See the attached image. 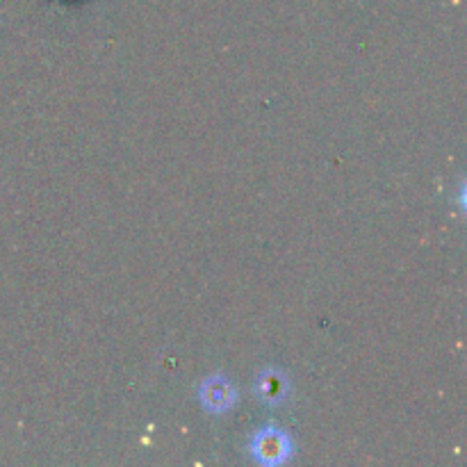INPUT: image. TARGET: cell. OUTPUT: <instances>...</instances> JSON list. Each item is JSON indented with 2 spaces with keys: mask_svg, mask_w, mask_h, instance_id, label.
<instances>
[{
  "mask_svg": "<svg viewBox=\"0 0 467 467\" xmlns=\"http://www.w3.org/2000/svg\"><path fill=\"white\" fill-rule=\"evenodd\" d=\"M201 401L208 410L213 413H223L233 406L235 401V390H233L231 383L222 377H213L203 383L201 388Z\"/></svg>",
  "mask_w": 467,
  "mask_h": 467,
  "instance_id": "7a4b0ae2",
  "label": "cell"
},
{
  "mask_svg": "<svg viewBox=\"0 0 467 467\" xmlns=\"http://www.w3.org/2000/svg\"><path fill=\"white\" fill-rule=\"evenodd\" d=\"M263 381H265V388H263L265 397H269V400H272V397H283L281 379H278V377H269V383H267V379H263Z\"/></svg>",
  "mask_w": 467,
  "mask_h": 467,
  "instance_id": "3957f363",
  "label": "cell"
},
{
  "mask_svg": "<svg viewBox=\"0 0 467 467\" xmlns=\"http://www.w3.org/2000/svg\"><path fill=\"white\" fill-rule=\"evenodd\" d=\"M255 461L260 463H281L290 454V441L283 431L278 429H263L258 436L254 438V445H251Z\"/></svg>",
  "mask_w": 467,
  "mask_h": 467,
  "instance_id": "6da1fadb",
  "label": "cell"
}]
</instances>
